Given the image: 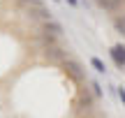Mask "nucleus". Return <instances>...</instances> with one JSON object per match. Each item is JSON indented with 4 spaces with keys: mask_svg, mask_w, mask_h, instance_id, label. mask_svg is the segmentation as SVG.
I'll return each mask as SVG.
<instances>
[{
    "mask_svg": "<svg viewBox=\"0 0 125 118\" xmlns=\"http://www.w3.org/2000/svg\"><path fill=\"white\" fill-rule=\"evenodd\" d=\"M62 69H65V74L70 79H74L76 83H83L86 81V72H83V67H81V63L79 60H74V58H67L65 63L60 65Z\"/></svg>",
    "mask_w": 125,
    "mask_h": 118,
    "instance_id": "nucleus-1",
    "label": "nucleus"
},
{
    "mask_svg": "<svg viewBox=\"0 0 125 118\" xmlns=\"http://www.w3.org/2000/svg\"><path fill=\"white\" fill-rule=\"evenodd\" d=\"M44 51V56H46V60H51V63H56V65H62L67 60V51L62 49L60 44H53V46H46V49H42Z\"/></svg>",
    "mask_w": 125,
    "mask_h": 118,
    "instance_id": "nucleus-2",
    "label": "nucleus"
},
{
    "mask_svg": "<svg viewBox=\"0 0 125 118\" xmlns=\"http://www.w3.org/2000/svg\"><path fill=\"white\" fill-rule=\"evenodd\" d=\"M28 16H30V19H35V21H40V23L51 21V12L44 7V5H37V7H28Z\"/></svg>",
    "mask_w": 125,
    "mask_h": 118,
    "instance_id": "nucleus-3",
    "label": "nucleus"
},
{
    "mask_svg": "<svg viewBox=\"0 0 125 118\" xmlns=\"http://www.w3.org/2000/svg\"><path fill=\"white\" fill-rule=\"evenodd\" d=\"M109 53H111L114 63L123 69V67H125V46H123V44H114L111 49H109Z\"/></svg>",
    "mask_w": 125,
    "mask_h": 118,
    "instance_id": "nucleus-4",
    "label": "nucleus"
},
{
    "mask_svg": "<svg viewBox=\"0 0 125 118\" xmlns=\"http://www.w3.org/2000/svg\"><path fill=\"white\" fill-rule=\"evenodd\" d=\"M42 32H49V35H53V37H58V39H60L65 30H62V26H60L58 21H53V19H51V21L42 23Z\"/></svg>",
    "mask_w": 125,
    "mask_h": 118,
    "instance_id": "nucleus-5",
    "label": "nucleus"
},
{
    "mask_svg": "<svg viewBox=\"0 0 125 118\" xmlns=\"http://www.w3.org/2000/svg\"><path fill=\"white\" fill-rule=\"evenodd\" d=\"M93 100H95L93 90L86 88V90L81 93V97H79V109H81V111H90V109H93Z\"/></svg>",
    "mask_w": 125,
    "mask_h": 118,
    "instance_id": "nucleus-6",
    "label": "nucleus"
},
{
    "mask_svg": "<svg viewBox=\"0 0 125 118\" xmlns=\"http://www.w3.org/2000/svg\"><path fill=\"white\" fill-rule=\"evenodd\" d=\"M90 65L95 67V72H100V74H107V65H104L100 58H95V56H93V58H90Z\"/></svg>",
    "mask_w": 125,
    "mask_h": 118,
    "instance_id": "nucleus-7",
    "label": "nucleus"
},
{
    "mask_svg": "<svg viewBox=\"0 0 125 118\" xmlns=\"http://www.w3.org/2000/svg\"><path fill=\"white\" fill-rule=\"evenodd\" d=\"M114 28H116L121 35H125V14H121V16L114 19Z\"/></svg>",
    "mask_w": 125,
    "mask_h": 118,
    "instance_id": "nucleus-8",
    "label": "nucleus"
},
{
    "mask_svg": "<svg viewBox=\"0 0 125 118\" xmlns=\"http://www.w3.org/2000/svg\"><path fill=\"white\" fill-rule=\"evenodd\" d=\"M90 90H93V95H95V97L102 95V88H100V83H97V81H90Z\"/></svg>",
    "mask_w": 125,
    "mask_h": 118,
    "instance_id": "nucleus-9",
    "label": "nucleus"
},
{
    "mask_svg": "<svg viewBox=\"0 0 125 118\" xmlns=\"http://www.w3.org/2000/svg\"><path fill=\"white\" fill-rule=\"evenodd\" d=\"M121 2H123V0H111V2L107 5V12H116V9L121 7Z\"/></svg>",
    "mask_w": 125,
    "mask_h": 118,
    "instance_id": "nucleus-10",
    "label": "nucleus"
},
{
    "mask_svg": "<svg viewBox=\"0 0 125 118\" xmlns=\"http://www.w3.org/2000/svg\"><path fill=\"white\" fill-rule=\"evenodd\" d=\"M21 5H26V7H37V5H44L42 0H19Z\"/></svg>",
    "mask_w": 125,
    "mask_h": 118,
    "instance_id": "nucleus-11",
    "label": "nucleus"
},
{
    "mask_svg": "<svg viewBox=\"0 0 125 118\" xmlns=\"http://www.w3.org/2000/svg\"><path fill=\"white\" fill-rule=\"evenodd\" d=\"M116 95H118V100H121V102H123V107H125V88H123V86H118V88H116Z\"/></svg>",
    "mask_w": 125,
    "mask_h": 118,
    "instance_id": "nucleus-12",
    "label": "nucleus"
},
{
    "mask_svg": "<svg viewBox=\"0 0 125 118\" xmlns=\"http://www.w3.org/2000/svg\"><path fill=\"white\" fill-rule=\"evenodd\" d=\"M95 2H97V5H100V7H104V9H107V5H109V2H111V0H95Z\"/></svg>",
    "mask_w": 125,
    "mask_h": 118,
    "instance_id": "nucleus-13",
    "label": "nucleus"
},
{
    "mask_svg": "<svg viewBox=\"0 0 125 118\" xmlns=\"http://www.w3.org/2000/svg\"><path fill=\"white\" fill-rule=\"evenodd\" d=\"M67 2H70L72 7H76V5H79V0H67Z\"/></svg>",
    "mask_w": 125,
    "mask_h": 118,
    "instance_id": "nucleus-14",
    "label": "nucleus"
},
{
    "mask_svg": "<svg viewBox=\"0 0 125 118\" xmlns=\"http://www.w3.org/2000/svg\"><path fill=\"white\" fill-rule=\"evenodd\" d=\"M56 2H58V0H56Z\"/></svg>",
    "mask_w": 125,
    "mask_h": 118,
    "instance_id": "nucleus-15",
    "label": "nucleus"
}]
</instances>
